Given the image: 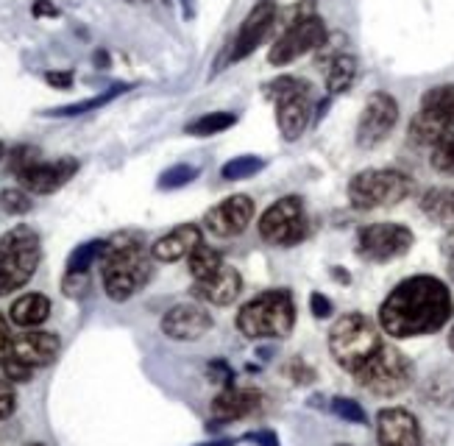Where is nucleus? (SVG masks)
<instances>
[{
    "label": "nucleus",
    "instance_id": "nucleus-4",
    "mask_svg": "<svg viewBox=\"0 0 454 446\" xmlns=\"http://www.w3.org/2000/svg\"><path fill=\"white\" fill-rule=\"evenodd\" d=\"M382 348L380 326L363 313H348L329 329V352L340 368L357 374L360 368Z\"/></svg>",
    "mask_w": 454,
    "mask_h": 446
},
{
    "label": "nucleus",
    "instance_id": "nucleus-28",
    "mask_svg": "<svg viewBox=\"0 0 454 446\" xmlns=\"http://www.w3.org/2000/svg\"><path fill=\"white\" fill-rule=\"evenodd\" d=\"M429 162L438 173L454 176V129H446L441 137L429 145Z\"/></svg>",
    "mask_w": 454,
    "mask_h": 446
},
{
    "label": "nucleus",
    "instance_id": "nucleus-3",
    "mask_svg": "<svg viewBox=\"0 0 454 446\" xmlns=\"http://www.w3.org/2000/svg\"><path fill=\"white\" fill-rule=\"evenodd\" d=\"M295 326V304L290 290L273 287L240 307L237 313V329L251 340L265 338H287Z\"/></svg>",
    "mask_w": 454,
    "mask_h": 446
},
{
    "label": "nucleus",
    "instance_id": "nucleus-38",
    "mask_svg": "<svg viewBox=\"0 0 454 446\" xmlns=\"http://www.w3.org/2000/svg\"><path fill=\"white\" fill-rule=\"evenodd\" d=\"M17 407V394H14V385L12 379L0 377V419H9Z\"/></svg>",
    "mask_w": 454,
    "mask_h": 446
},
{
    "label": "nucleus",
    "instance_id": "nucleus-17",
    "mask_svg": "<svg viewBox=\"0 0 454 446\" xmlns=\"http://www.w3.org/2000/svg\"><path fill=\"white\" fill-rule=\"evenodd\" d=\"M273 20H276V4L273 0H262V4H256L251 9V14L246 17V23L237 31V40L231 45V62H240L246 56H251L260 43L268 36V31L273 28Z\"/></svg>",
    "mask_w": 454,
    "mask_h": 446
},
{
    "label": "nucleus",
    "instance_id": "nucleus-13",
    "mask_svg": "<svg viewBox=\"0 0 454 446\" xmlns=\"http://www.w3.org/2000/svg\"><path fill=\"white\" fill-rule=\"evenodd\" d=\"M212 329V316L207 307L195 301H182L170 307L162 318V333L170 340H201Z\"/></svg>",
    "mask_w": 454,
    "mask_h": 446
},
{
    "label": "nucleus",
    "instance_id": "nucleus-11",
    "mask_svg": "<svg viewBox=\"0 0 454 446\" xmlns=\"http://www.w3.org/2000/svg\"><path fill=\"white\" fill-rule=\"evenodd\" d=\"M412 240V231L402 223H371L360 229L357 254L368 262H390L407 254Z\"/></svg>",
    "mask_w": 454,
    "mask_h": 446
},
{
    "label": "nucleus",
    "instance_id": "nucleus-21",
    "mask_svg": "<svg viewBox=\"0 0 454 446\" xmlns=\"http://www.w3.org/2000/svg\"><path fill=\"white\" fill-rule=\"evenodd\" d=\"M240 287H243V277L237 274V268L223 265L215 277H209L204 282H195L192 293L199 296L201 301H207V304L226 307V304H231L237 296H240Z\"/></svg>",
    "mask_w": 454,
    "mask_h": 446
},
{
    "label": "nucleus",
    "instance_id": "nucleus-40",
    "mask_svg": "<svg viewBox=\"0 0 454 446\" xmlns=\"http://www.w3.org/2000/svg\"><path fill=\"white\" fill-rule=\"evenodd\" d=\"M207 372H209V377H212V382H221L223 387H231L234 382V372H231V368L223 363V360H215V363H209V368H207Z\"/></svg>",
    "mask_w": 454,
    "mask_h": 446
},
{
    "label": "nucleus",
    "instance_id": "nucleus-49",
    "mask_svg": "<svg viewBox=\"0 0 454 446\" xmlns=\"http://www.w3.org/2000/svg\"><path fill=\"white\" fill-rule=\"evenodd\" d=\"M4 153H6V145H4V143H0V160H4Z\"/></svg>",
    "mask_w": 454,
    "mask_h": 446
},
{
    "label": "nucleus",
    "instance_id": "nucleus-1",
    "mask_svg": "<svg viewBox=\"0 0 454 446\" xmlns=\"http://www.w3.org/2000/svg\"><path fill=\"white\" fill-rule=\"evenodd\" d=\"M454 301L438 277H410L390 290L380 307V326L393 338L432 335L449 324Z\"/></svg>",
    "mask_w": 454,
    "mask_h": 446
},
{
    "label": "nucleus",
    "instance_id": "nucleus-20",
    "mask_svg": "<svg viewBox=\"0 0 454 446\" xmlns=\"http://www.w3.org/2000/svg\"><path fill=\"white\" fill-rule=\"evenodd\" d=\"M201 243H204L201 229L195 223H182L151 246V257L160 262H176L182 257H190L192 248H199Z\"/></svg>",
    "mask_w": 454,
    "mask_h": 446
},
{
    "label": "nucleus",
    "instance_id": "nucleus-48",
    "mask_svg": "<svg viewBox=\"0 0 454 446\" xmlns=\"http://www.w3.org/2000/svg\"><path fill=\"white\" fill-rule=\"evenodd\" d=\"M449 348L454 352V326H451V333H449Z\"/></svg>",
    "mask_w": 454,
    "mask_h": 446
},
{
    "label": "nucleus",
    "instance_id": "nucleus-44",
    "mask_svg": "<svg viewBox=\"0 0 454 446\" xmlns=\"http://www.w3.org/2000/svg\"><path fill=\"white\" fill-rule=\"evenodd\" d=\"M31 14L34 17H59V9L51 4V0H36V4L31 6Z\"/></svg>",
    "mask_w": 454,
    "mask_h": 446
},
{
    "label": "nucleus",
    "instance_id": "nucleus-41",
    "mask_svg": "<svg viewBox=\"0 0 454 446\" xmlns=\"http://www.w3.org/2000/svg\"><path fill=\"white\" fill-rule=\"evenodd\" d=\"M309 309L315 318H329L332 316V301L324 293H312L309 296Z\"/></svg>",
    "mask_w": 454,
    "mask_h": 446
},
{
    "label": "nucleus",
    "instance_id": "nucleus-6",
    "mask_svg": "<svg viewBox=\"0 0 454 446\" xmlns=\"http://www.w3.org/2000/svg\"><path fill=\"white\" fill-rule=\"evenodd\" d=\"M265 95L276 104V123L287 143L299 140L309 126L312 101L309 84L295 79V75H279L276 82L265 84Z\"/></svg>",
    "mask_w": 454,
    "mask_h": 446
},
{
    "label": "nucleus",
    "instance_id": "nucleus-33",
    "mask_svg": "<svg viewBox=\"0 0 454 446\" xmlns=\"http://www.w3.org/2000/svg\"><path fill=\"white\" fill-rule=\"evenodd\" d=\"M34 201L28 196V190L23 187H9L0 192V209L6 212V215H26V212H31Z\"/></svg>",
    "mask_w": 454,
    "mask_h": 446
},
{
    "label": "nucleus",
    "instance_id": "nucleus-19",
    "mask_svg": "<svg viewBox=\"0 0 454 446\" xmlns=\"http://www.w3.org/2000/svg\"><path fill=\"white\" fill-rule=\"evenodd\" d=\"M262 404V394L254 391V387H223V391L212 399V416L215 421H237V419H246L251 413L260 411Z\"/></svg>",
    "mask_w": 454,
    "mask_h": 446
},
{
    "label": "nucleus",
    "instance_id": "nucleus-47",
    "mask_svg": "<svg viewBox=\"0 0 454 446\" xmlns=\"http://www.w3.org/2000/svg\"><path fill=\"white\" fill-rule=\"evenodd\" d=\"M449 274H451V279H454V248L449 251Z\"/></svg>",
    "mask_w": 454,
    "mask_h": 446
},
{
    "label": "nucleus",
    "instance_id": "nucleus-30",
    "mask_svg": "<svg viewBox=\"0 0 454 446\" xmlns=\"http://www.w3.org/2000/svg\"><path fill=\"white\" fill-rule=\"evenodd\" d=\"M427 396L432 404H441V407H451L454 404V374L441 372L429 379L427 385Z\"/></svg>",
    "mask_w": 454,
    "mask_h": 446
},
{
    "label": "nucleus",
    "instance_id": "nucleus-46",
    "mask_svg": "<svg viewBox=\"0 0 454 446\" xmlns=\"http://www.w3.org/2000/svg\"><path fill=\"white\" fill-rule=\"evenodd\" d=\"M199 446H234L231 438H218V441H209V443H199Z\"/></svg>",
    "mask_w": 454,
    "mask_h": 446
},
{
    "label": "nucleus",
    "instance_id": "nucleus-34",
    "mask_svg": "<svg viewBox=\"0 0 454 446\" xmlns=\"http://www.w3.org/2000/svg\"><path fill=\"white\" fill-rule=\"evenodd\" d=\"M443 131L446 129L438 126L435 121L424 118V114H416V118H412V123H410V140L419 143V145H432Z\"/></svg>",
    "mask_w": 454,
    "mask_h": 446
},
{
    "label": "nucleus",
    "instance_id": "nucleus-16",
    "mask_svg": "<svg viewBox=\"0 0 454 446\" xmlns=\"http://www.w3.org/2000/svg\"><path fill=\"white\" fill-rule=\"evenodd\" d=\"M251 218H254V201L248 196H231L207 212L204 226L215 238H234L246 231Z\"/></svg>",
    "mask_w": 454,
    "mask_h": 446
},
{
    "label": "nucleus",
    "instance_id": "nucleus-52",
    "mask_svg": "<svg viewBox=\"0 0 454 446\" xmlns=\"http://www.w3.org/2000/svg\"><path fill=\"white\" fill-rule=\"evenodd\" d=\"M338 446H346V443H338Z\"/></svg>",
    "mask_w": 454,
    "mask_h": 446
},
{
    "label": "nucleus",
    "instance_id": "nucleus-22",
    "mask_svg": "<svg viewBox=\"0 0 454 446\" xmlns=\"http://www.w3.org/2000/svg\"><path fill=\"white\" fill-rule=\"evenodd\" d=\"M419 114L435 121L443 129H454V84H441V87L427 90Z\"/></svg>",
    "mask_w": 454,
    "mask_h": 446
},
{
    "label": "nucleus",
    "instance_id": "nucleus-51",
    "mask_svg": "<svg viewBox=\"0 0 454 446\" xmlns=\"http://www.w3.org/2000/svg\"><path fill=\"white\" fill-rule=\"evenodd\" d=\"M34 446H43V443H34Z\"/></svg>",
    "mask_w": 454,
    "mask_h": 446
},
{
    "label": "nucleus",
    "instance_id": "nucleus-23",
    "mask_svg": "<svg viewBox=\"0 0 454 446\" xmlns=\"http://www.w3.org/2000/svg\"><path fill=\"white\" fill-rule=\"evenodd\" d=\"M48 316H51V301L43 293H26V296H20L12 304V309H9L12 324L23 326V329H36L39 324L48 321Z\"/></svg>",
    "mask_w": 454,
    "mask_h": 446
},
{
    "label": "nucleus",
    "instance_id": "nucleus-14",
    "mask_svg": "<svg viewBox=\"0 0 454 446\" xmlns=\"http://www.w3.org/2000/svg\"><path fill=\"white\" fill-rule=\"evenodd\" d=\"M59 355V338L53 333H45V329H26L12 338L9 346V360L23 363L26 368H43L48 363H53Z\"/></svg>",
    "mask_w": 454,
    "mask_h": 446
},
{
    "label": "nucleus",
    "instance_id": "nucleus-10",
    "mask_svg": "<svg viewBox=\"0 0 454 446\" xmlns=\"http://www.w3.org/2000/svg\"><path fill=\"white\" fill-rule=\"evenodd\" d=\"M326 36H329V31H326L321 17H312V14L309 17H301V20H295L279 36V40L273 43V48L268 53V62L273 67H285V65L299 59V56L312 53L315 48H321L326 43Z\"/></svg>",
    "mask_w": 454,
    "mask_h": 446
},
{
    "label": "nucleus",
    "instance_id": "nucleus-50",
    "mask_svg": "<svg viewBox=\"0 0 454 446\" xmlns=\"http://www.w3.org/2000/svg\"><path fill=\"white\" fill-rule=\"evenodd\" d=\"M451 218H454V190H451Z\"/></svg>",
    "mask_w": 454,
    "mask_h": 446
},
{
    "label": "nucleus",
    "instance_id": "nucleus-35",
    "mask_svg": "<svg viewBox=\"0 0 454 446\" xmlns=\"http://www.w3.org/2000/svg\"><path fill=\"white\" fill-rule=\"evenodd\" d=\"M36 162H43V160H39V148H34V145H17L9 153V170L14 173L17 179L23 176L26 170H31Z\"/></svg>",
    "mask_w": 454,
    "mask_h": 446
},
{
    "label": "nucleus",
    "instance_id": "nucleus-45",
    "mask_svg": "<svg viewBox=\"0 0 454 446\" xmlns=\"http://www.w3.org/2000/svg\"><path fill=\"white\" fill-rule=\"evenodd\" d=\"M248 441H256L260 446H279V441H276V435L270 433V430H262V433H251V435H246Z\"/></svg>",
    "mask_w": 454,
    "mask_h": 446
},
{
    "label": "nucleus",
    "instance_id": "nucleus-5",
    "mask_svg": "<svg viewBox=\"0 0 454 446\" xmlns=\"http://www.w3.org/2000/svg\"><path fill=\"white\" fill-rule=\"evenodd\" d=\"M43 260L39 238L31 226H14L0 238V296L20 290L34 274Z\"/></svg>",
    "mask_w": 454,
    "mask_h": 446
},
{
    "label": "nucleus",
    "instance_id": "nucleus-39",
    "mask_svg": "<svg viewBox=\"0 0 454 446\" xmlns=\"http://www.w3.org/2000/svg\"><path fill=\"white\" fill-rule=\"evenodd\" d=\"M90 287V279H87V274H65V279H62V290L70 296V299H75V296H84V290Z\"/></svg>",
    "mask_w": 454,
    "mask_h": 446
},
{
    "label": "nucleus",
    "instance_id": "nucleus-29",
    "mask_svg": "<svg viewBox=\"0 0 454 446\" xmlns=\"http://www.w3.org/2000/svg\"><path fill=\"white\" fill-rule=\"evenodd\" d=\"M126 90H129L126 84H114V87H109L106 92L95 95V98H87V101H78V104L62 106V109H56V112H51V114H56V118H73V114H84V112H92V109H101V106L112 104V101L117 98V95H123Z\"/></svg>",
    "mask_w": 454,
    "mask_h": 446
},
{
    "label": "nucleus",
    "instance_id": "nucleus-27",
    "mask_svg": "<svg viewBox=\"0 0 454 446\" xmlns=\"http://www.w3.org/2000/svg\"><path fill=\"white\" fill-rule=\"evenodd\" d=\"M106 251V240H90L75 246V251L67 257V274H87V270L104 257Z\"/></svg>",
    "mask_w": 454,
    "mask_h": 446
},
{
    "label": "nucleus",
    "instance_id": "nucleus-26",
    "mask_svg": "<svg viewBox=\"0 0 454 446\" xmlns=\"http://www.w3.org/2000/svg\"><path fill=\"white\" fill-rule=\"evenodd\" d=\"M237 126V114L234 112H207L201 114L199 121L187 123V134H192V137H212V134H221L226 129Z\"/></svg>",
    "mask_w": 454,
    "mask_h": 446
},
{
    "label": "nucleus",
    "instance_id": "nucleus-32",
    "mask_svg": "<svg viewBox=\"0 0 454 446\" xmlns=\"http://www.w3.org/2000/svg\"><path fill=\"white\" fill-rule=\"evenodd\" d=\"M262 160L260 157H234L231 162H226L223 165V170H221V176L226 179V182H237V179H248V176H254V173H260L262 170Z\"/></svg>",
    "mask_w": 454,
    "mask_h": 446
},
{
    "label": "nucleus",
    "instance_id": "nucleus-12",
    "mask_svg": "<svg viewBox=\"0 0 454 446\" xmlns=\"http://www.w3.org/2000/svg\"><path fill=\"white\" fill-rule=\"evenodd\" d=\"M399 123V104L387 92H373L363 106L357 123V145L373 148L387 140V134Z\"/></svg>",
    "mask_w": 454,
    "mask_h": 446
},
{
    "label": "nucleus",
    "instance_id": "nucleus-15",
    "mask_svg": "<svg viewBox=\"0 0 454 446\" xmlns=\"http://www.w3.org/2000/svg\"><path fill=\"white\" fill-rule=\"evenodd\" d=\"M380 446H424L421 424L404 407H385L377 416Z\"/></svg>",
    "mask_w": 454,
    "mask_h": 446
},
{
    "label": "nucleus",
    "instance_id": "nucleus-25",
    "mask_svg": "<svg viewBox=\"0 0 454 446\" xmlns=\"http://www.w3.org/2000/svg\"><path fill=\"white\" fill-rule=\"evenodd\" d=\"M187 262H190V274H192L195 282H204V279L215 277L226 265L223 257H221V251H215L212 246H204V243L199 248H192V254L187 257Z\"/></svg>",
    "mask_w": 454,
    "mask_h": 446
},
{
    "label": "nucleus",
    "instance_id": "nucleus-8",
    "mask_svg": "<svg viewBox=\"0 0 454 446\" xmlns=\"http://www.w3.org/2000/svg\"><path fill=\"white\" fill-rule=\"evenodd\" d=\"M357 382L377 396H396L412 382V363L396 346H385L373 355L357 374Z\"/></svg>",
    "mask_w": 454,
    "mask_h": 446
},
{
    "label": "nucleus",
    "instance_id": "nucleus-18",
    "mask_svg": "<svg viewBox=\"0 0 454 446\" xmlns=\"http://www.w3.org/2000/svg\"><path fill=\"white\" fill-rule=\"evenodd\" d=\"M75 170H78V160L73 157H62L56 162H36L31 170L20 176V184L28 192H36V196H48V192L65 187L75 176Z\"/></svg>",
    "mask_w": 454,
    "mask_h": 446
},
{
    "label": "nucleus",
    "instance_id": "nucleus-24",
    "mask_svg": "<svg viewBox=\"0 0 454 446\" xmlns=\"http://www.w3.org/2000/svg\"><path fill=\"white\" fill-rule=\"evenodd\" d=\"M354 82H357V59L351 53L334 56L329 73H326V90L329 95H343Z\"/></svg>",
    "mask_w": 454,
    "mask_h": 446
},
{
    "label": "nucleus",
    "instance_id": "nucleus-42",
    "mask_svg": "<svg viewBox=\"0 0 454 446\" xmlns=\"http://www.w3.org/2000/svg\"><path fill=\"white\" fill-rule=\"evenodd\" d=\"M45 82L56 90H70L73 87V73L70 70H51L45 73Z\"/></svg>",
    "mask_w": 454,
    "mask_h": 446
},
{
    "label": "nucleus",
    "instance_id": "nucleus-2",
    "mask_svg": "<svg viewBox=\"0 0 454 446\" xmlns=\"http://www.w3.org/2000/svg\"><path fill=\"white\" fill-rule=\"evenodd\" d=\"M101 265L106 296L112 301L131 299L151 277L148 251L140 231H121V235L109 238Z\"/></svg>",
    "mask_w": 454,
    "mask_h": 446
},
{
    "label": "nucleus",
    "instance_id": "nucleus-36",
    "mask_svg": "<svg viewBox=\"0 0 454 446\" xmlns=\"http://www.w3.org/2000/svg\"><path fill=\"white\" fill-rule=\"evenodd\" d=\"M195 176H199V168H192V165H173L170 170L162 173L160 187L162 190H179V187L190 184Z\"/></svg>",
    "mask_w": 454,
    "mask_h": 446
},
{
    "label": "nucleus",
    "instance_id": "nucleus-37",
    "mask_svg": "<svg viewBox=\"0 0 454 446\" xmlns=\"http://www.w3.org/2000/svg\"><path fill=\"white\" fill-rule=\"evenodd\" d=\"M332 413L348 421V424H365V411L360 407V402H354V399H346V396H334L332 399Z\"/></svg>",
    "mask_w": 454,
    "mask_h": 446
},
{
    "label": "nucleus",
    "instance_id": "nucleus-31",
    "mask_svg": "<svg viewBox=\"0 0 454 446\" xmlns=\"http://www.w3.org/2000/svg\"><path fill=\"white\" fill-rule=\"evenodd\" d=\"M421 207L432 221H446L451 215V190H429Z\"/></svg>",
    "mask_w": 454,
    "mask_h": 446
},
{
    "label": "nucleus",
    "instance_id": "nucleus-7",
    "mask_svg": "<svg viewBox=\"0 0 454 446\" xmlns=\"http://www.w3.org/2000/svg\"><path fill=\"white\" fill-rule=\"evenodd\" d=\"M412 192V182L407 173L373 168L363 170L348 182V201L354 209H380L404 201Z\"/></svg>",
    "mask_w": 454,
    "mask_h": 446
},
{
    "label": "nucleus",
    "instance_id": "nucleus-9",
    "mask_svg": "<svg viewBox=\"0 0 454 446\" xmlns=\"http://www.w3.org/2000/svg\"><path fill=\"white\" fill-rule=\"evenodd\" d=\"M260 235L270 246H299L307 238V215L299 196L273 201L260 215Z\"/></svg>",
    "mask_w": 454,
    "mask_h": 446
},
{
    "label": "nucleus",
    "instance_id": "nucleus-43",
    "mask_svg": "<svg viewBox=\"0 0 454 446\" xmlns=\"http://www.w3.org/2000/svg\"><path fill=\"white\" fill-rule=\"evenodd\" d=\"M9 346H12V333H9V321L0 316V363L6 360L9 355Z\"/></svg>",
    "mask_w": 454,
    "mask_h": 446
}]
</instances>
